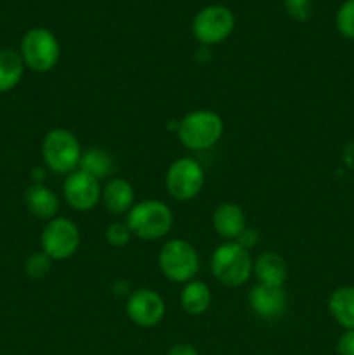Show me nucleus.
<instances>
[{
	"instance_id": "6",
	"label": "nucleus",
	"mask_w": 354,
	"mask_h": 355,
	"mask_svg": "<svg viewBox=\"0 0 354 355\" xmlns=\"http://www.w3.org/2000/svg\"><path fill=\"white\" fill-rule=\"evenodd\" d=\"M158 267L172 283H189L200 270L196 248L186 239H170L158 253Z\"/></svg>"
},
{
	"instance_id": "14",
	"label": "nucleus",
	"mask_w": 354,
	"mask_h": 355,
	"mask_svg": "<svg viewBox=\"0 0 354 355\" xmlns=\"http://www.w3.org/2000/svg\"><path fill=\"white\" fill-rule=\"evenodd\" d=\"M101 201L104 208L113 215H124L130 211L135 205V191L134 186L127 179L115 177L106 182V186L101 191Z\"/></svg>"
},
{
	"instance_id": "13",
	"label": "nucleus",
	"mask_w": 354,
	"mask_h": 355,
	"mask_svg": "<svg viewBox=\"0 0 354 355\" xmlns=\"http://www.w3.org/2000/svg\"><path fill=\"white\" fill-rule=\"evenodd\" d=\"M214 231L226 241H236L238 236L246 229V214L238 203L224 201L217 205L212 214Z\"/></svg>"
},
{
	"instance_id": "3",
	"label": "nucleus",
	"mask_w": 354,
	"mask_h": 355,
	"mask_svg": "<svg viewBox=\"0 0 354 355\" xmlns=\"http://www.w3.org/2000/svg\"><path fill=\"white\" fill-rule=\"evenodd\" d=\"M210 270L215 279L224 286L239 288L252 276L253 259L248 250L236 241H226L212 253Z\"/></svg>"
},
{
	"instance_id": "22",
	"label": "nucleus",
	"mask_w": 354,
	"mask_h": 355,
	"mask_svg": "<svg viewBox=\"0 0 354 355\" xmlns=\"http://www.w3.org/2000/svg\"><path fill=\"white\" fill-rule=\"evenodd\" d=\"M337 30L342 37L354 40V0H346L335 16Z\"/></svg>"
},
{
	"instance_id": "12",
	"label": "nucleus",
	"mask_w": 354,
	"mask_h": 355,
	"mask_svg": "<svg viewBox=\"0 0 354 355\" xmlns=\"http://www.w3.org/2000/svg\"><path fill=\"white\" fill-rule=\"evenodd\" d=\"M248 305L257 318L274 321L287 312L288 295L285 286H267L257 283L248 291Z\"/></svg>"
},
{
	"instance_id": "9",
	"label": "nucleus",
	"mask_w": 354,
	"mask_h": 355,
	"mask_svg": "<svg viewBox=\"0 0 354 355\" xmlns=\"http://www.w3.org/2000/svg\"><path fill=\"white\" fill-rule=\"evenodd\" d=\"M235 14L224 6H208L193 19V35L200 44L217 45L228 40L235 30Z\"/></svg>"
},
{
	"instance_id": "10",
	"label": "nucleus",
	"mask_w": 354,
	"mask_h": 355,
	"mask_svg": "<svg viewBox=\"0 0 354 355\" xmlns=\"http://www.w3.org/2000/svg\"><path fill=\"white\" fill-rule=\"evenodd\" d=\"M128 319L141 328H153L165 318V300L151 288H139L132 291L125 304Z\"/></svg>"
},
{
	"instance_id": "7",
	"label": "nucleus",
	"mask_w": 354,
	"mask_h": 355,
	"mask_svg": "<svg viewBox=\"0 0 354 355\" xmlns=\"http://www.w3.org/2000/svg\"><path fill=\"white\" fill-rule=\"evenodd\" d=\"M205 186V170L196 159L183 156L170 163L165 175V187L177 201H189L201 193Z\"/></svg>"
},
{
	"instance_id": "16",
	"label": "nucleus",
	"mask_w": 354,
	"mask_h": 355,
	"mask_svg": "<svg viewBox=\"0 0 354 355\" xmlns=\"http://www.w3.org/2000/svg\"><path fill=\"white\" fill-rule=\"evenodd\" d=\"M24 205L38 220H52L59 211V198L45 184H31L24 193Z\"/></svg>"
},
{
	"instance_id": "2",
	"label": "nucleus",
	"mask_w": 354,
	"mask_h": 355,
	"mask_svg": "<svg viewBox=\"0 0 354 355\" xmlns=\"http://www.w3.org/2000/svg\"><path fill=\"white\" fill-rule=\"evenodd\" d=\"M125 222L132 236L144 241H156L172 231L174 214L163 201L142 200L130 208Z\"/></svg>"
},
{
	"instance_id": "25",
	"label": "nucleus",
	"mask_w": 354,
	"mask_h": 355,
	"mask_svg": "<svg viewBox=\"0 0 354 355\" xmlns=\"http://www.w3.org/2000/svg\"><path fill=\"white\" fill-rule=\"evenodd\" d=\"M259 241H260L259 231L253 227H248V225H246L245 231H243L242 234L238 236V239H236V243H238L239 246H243L245 250H248V252L252 248H255V246L259 245Z\"/></svg>"
},
{
	"instance_id": "24",
	"label": "nucleus",
	"mask_w": 354,
	"mask_h": 355,
	"mask_svg": "<svg viewBox=\"0 0 354 355\" xmlns=\"http://www.w3.org/2000/svg\"><path fill=\"white\" fill-rule=\"evenodd\" d=\"M283 7L292 19L304 23L312 16V0H283Z\"/></svg>"
},
{
	"instance_id": "5",
	"label": "nucleus",
	"mask_w": 354,
	"mask_h": 355,
	"mask_svg": "<svg viewBox=\"0 0 354 355\" xmlns=\"http://www.w3.org/2000/svg\"><path fill=\"white\" fill-rule=\"evenodd\" d=\"M19 54L28 69L35 73H49L58 64L61 47L51 30L37 26L23 35Z\"/></svg>"
},
{
	"instance_id": "26",
	"label": "nucleus",
	"mask_w": 354,
	"mask_h": 355,
	"mask_svg": "<svg viewBox=\"0 0 354 355\" xmlns=\"http://www.w3.org/2000/svg\"><path fill=\"white\" fill-rule=\"evenodd\" d=\"M337 354L339 355H354V329L342 333L337 342Z\"/></svg>"
},
{
	"instance_id": "21",
	"label": "nucleus",
	"mask_w": 354,
	"mask_h": 355,
	"mask_svg": "<svg viewBox=\"0 0 354 355\" xmlns=\"http://www.w3.org/2000/svg\"><path fill=\"white\" fill-rule=\"evenodd\" d=\"M52 262H54V260H52L47 253L37 252L26 259V262H24V272H26V276L30 277V279H44L49 274V270H51Z\"/></svg>"
},
{
	"instance_id": "19",
	"label": "nucleus",
	"mask_w": 354,
	"mask_h": 355,
	"mask_svg": "<svg viewBox=\"0 0 354 355\" xmlns=\"http://www.w3.org/2000/svg\"><path fill=\"white\" fill-rule=\"evenodd\" d=\"M24 62L19 52L0 49V92H9L19 85L24 75Z\"/></svg>"
},
{
	"instance_id": "11",
	"label": "nucleus",
	"mask_w": 354,
	"mask_h": 355,
	"mask_svg": "<svg viewBox=\"0 0 354 355\" xmlns=\"http://www.w3.org/2000/svg\"><path fill=\"white\" fill-rule=\"evenodd\" d=\"M101 182L83 170H75L66 175L62 184V196L69 208L76 211H90L101 201Z\"/></svg>"
},
{
	"instance_id": "20",
	"label": "nucleus",
	"mask_w": 354,
	"mask_h": 355,
	"mask_svg": "<svg viewBox=\"0 0 354 355\" xmlns=\"http://www.w3.org/2000/svg\"><path fill=\"white\" fill-rule=\"evenodd\" d=\"M113 156L108 151L106 148H101V146H94V148L85 149L82 153V158H80V170L90 173L92 177H96L97 180L106 179L108 175H111L113 172Z\"/></svg>"
},
{
	"instance_id": "1",
	"label": "nucleus",
	"mask_w": 354,
	"mask_h": 355,
	"mask_svg": "<svg viewBox=\"0 0 354 355\" xmlns=\"http://www.w3.org/2000/svg\"><path fill=\"white\" fill-rule=\"evenodd\" d=\"M224 120L212 110H194L184 114L177 123L180 144L189 151H207L221 141Z\"/></svg>"
},
{
	"instance_id": "27",
	"label": "nucleus",
	"mask_w": 354,
	"mask_h": 355,
	"mask_svg": "<svg viewBox=\"0 0 354 355\" xmlns=\"http://www.w3.org/2000/svg\"><path fill=\"white\" fill-rule=\"evenodd\" d=\"M167 355H200L198 350L194 349L189 343H176L174 347H170L169 354Z\"/></svg>"
},
{
	"instance_id": "28",
	"label": "nucleus",
	"mask_w": 354,
	"mask_h": 355,
	"mask_svg": "<svg viewBox=\"0 0 354 355\" xmlns=\"http://www.w3.org/2000/svg\"><path fill=\"white\" fill-rule=\"evenodd\" d=\"M45 177H47V173H45V170L42 168V166H35V168H31L30 179L33 184H44Z\"/></svg>"
},
{
	"instance_id": "18",
	"label": "nucleus",
	"mask_w": 354,
	"mask_h": 355,
	"mask_svg": "<svg viewBox=\"0 0 354 355\" xmlns=\"http://www.w3.org/2000/svg\"><path fill=\"white\" fill-rule=\"evenodd\" d=\"M330 314L346 331L354 329V286L337 288L328 298Z\"/></svg>"
},
{
	"instance_id": "8",
	"label": "nucleus",
	"mask_w": 354,
	"mask_h": 355,
	"mask_svg": "<svg viewBox=\"0 0 354 355\" xmlns=\"http://www.w3.org/2000/svg\"><path fill=\"white\" fill-rule=\"evenodd\" d=\"M80 229L71 218L56 217L45 224L42 231V252L47 253L54 262L75 255L80 248Z\"/></svg>"
},
{
	"instance_id": "17",
	"label": "nucleus",
	"mask_w": 354,
	"mask_h": 355,
	"mask_svg": "<svg viewBox=\"0 0 354 355\" xmlns=\"http://www.w3.org/2000/svg\"><path fill=\"white\" fill-rule=\"evenodd\" d=\"M180 307L189 315H201L210 309L212 291L207 283L193 279L186 283L180 290Z\"/></svg>"
},
{
	"instance_id": "15",
	"label": "nucleus",
	"mask_w": 354,
	"mask_h": 355,
	"mask_svg": "<svg viewBox=\"0 0 354 355\" xmlns=\"http://www.w3.org/2000/svg\"><path fill=\"white\" fill-rule=\"evenodd\" d=\"M253 276L257 283L267 286H285L288 279L287 260L274 252H264L253 260Z\"/></svg>"
},
{
	"instance_id": "23",
	"label": "nucleus",
	"mask_w": 354,
	"mask_h": 355,
	"mask_svg": "<svg viewBox=\"0 0 354 355\" xmlns=\"http://www.w3.org/2000/svg\"><path fill=\"white\" fill-rule=\"evenodd\" d=\"M104 238H106L108 245H111L113 248H124L130 243L132 231L128 229L127 222H113L104 231Z\"/></svg>"
},
{
	"instance_id": "4",
	"label": "nucleus",
	"mask_w": 354,
	"mask_h": 355,
	"mask_svg": "<svg viewBox=\"0 0 354 355\" xmlns=\"http://www.w3.org/2000/svg\"><path fill=\"white\" fill-rule=\"evenodd\" d=\"M82 153L78 137L66 128H52L42 141V158L45 166L59 175H69L78 170Z\"/></svg>"
}]
</instances>
